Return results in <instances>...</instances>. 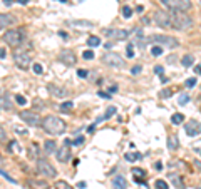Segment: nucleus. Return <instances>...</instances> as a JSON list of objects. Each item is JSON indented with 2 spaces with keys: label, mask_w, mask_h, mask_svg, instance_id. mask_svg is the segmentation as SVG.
<instances>
[{
  "label": "nucleus",
  "mask_w": 201,
  "mask_h": 189,
  "mask_svg": "<svg viewBox=\"0 0 201 189\" xmlns=\"http://www.w3.org/2000/svg\"><path fill=\"white\" fill-rule=\"evenodd\" d=\"M40 126L47 134H52V136H61V134L66 132V122L61 117H55V116L44 117Z\"/></svg>",
  "instance_id": "f257e3e1"
},
{
  "label": "nucleus",
  "mask_w": 201,
  "mask_h": 189,
  "mask_svg": "<svg viewBox=\"0 0 201 189\" xmlns=\"http://www.w3.org/2000/svg\"><path fill=\"white\" fill-rule=\"evenodd\" d=\"M171 17H173V29L176 30H188L193 25V19L186 15L184 12H174Z\"/></svg>",
  "instance_id": "f03ea898"
},
{
  "label": "nucleus",
  "mask_w": 201,
  "mask_h": 189,
  "mask_svg": "<svg viewBox=\"0 0 201 189\" xmlns=\"http://www.w3.org/2000/svg\"><path fill=\"white\" fill-rule=\"evenodd\" d=\"M161 4L171 12H186L191 9V0H161Z\"/></svg>",
  "instance_id": "7ed1b4c3"
},
{
  "label": "nucleus",
  "mask_w": 201,
  "mask_h": 189,
  "mask_svg": "<svg viewBox=\"0 0 201 189\" xmlns=\"http://www.w3.org/2000/svg\"><path fill=\"white\" fill-rule=\"evenodd\" d=\"M37 172L42 174V176L47 178V179H54L57 176L55 167H54L49 161H45V159H42V157L37 159Z\"/></svg>",
  "instance_id": "20e7f679"
},
{
  "label": "nucleus",
  "mask_w": 201,
  "mask_h": 189,
  "mask_svg": "<svg viewBox=\"0 0 201 189\" xmlns=\"http://www.w3.org/2000/svg\"><path fill=\"white\" fill-rule=\"evenodd\" d=\"M2 39L7 42V45H10V47H19L22 42H24V35H22V32L17 30V29H12V30L4 32Z\"/></svg>",
  "instance_id": "39448f33"
},
{
  "label": "nucleus",
  "mask_w": 201,
  "mask_h": 189,
  "mask_svg": "<svg viewBox=\"0 0 201 189\" xmlns=\"http://www.w3.org/2000/svg\"><path fill=\"white\" fill-rule=\"evenodd\" d=\"M153 19H154L156 25L161 27V29H173V17H171L168 12L156 10L154 14H153Z\"/></svg>",
  "instance_id": "423d86ee"
},
{
  "label": "nucleus",
  "mask_w": 201,
  "mask_h": 189,
  "mask_svg": "<svg viewBox=\"0 0 201 189\" xmlns=\"http://www.w3.org/2000/svg\"><path fill=\"white\" fill-rule=\"evenodd\" d=\"M148 42H154V44H159V45H168L169 49H174V47L179 45V42L176 40L174 37L163 35V34H153Z\"/></svg>",
  "instance_id": "0eeeda50"
},
{
  "label": "nucleus",
  "mask_w": 201,
  "mask_h": 189,
  "mask_svg": "<svg viewBox=\"0 0 201 189\" xmlns=\"http://www.w3.org/2000/svg\"><path fill=\"white\" fill-rule=\"evenodd\" d=\"M102 62L106 64V65L116 67V69H124V67H126L124 59L119 55V54H114V52H107V54H104V55H102Z\"/></svg>",
  "instance_id": "6e6552de"
},
{
  "label": "nucleus",
  "mask_w": 201,
  "mask_h": 189,
  "mask_svg": "<svg viewBox=\"0 0 201 189\" xmlns=\"http://www.w3.org/2000/svg\"><path fill=\"white\" fill-rule=\"evenodd\" d=\"M14 62H15V65L22 70H27L32 64V59H30V54L29 52H24V50H17L14 54Z\"/></svg>",
  "instance_id": "1a4fd4ad"
},
{
  "label": "nucleus",
  "mask_w": 201,
  "mask_h": 189,
  "mask_svg": "<svg viewBox=\"0 0 201 189\" xmlns=\"http://www.w3.org/2000/svg\"><path fill=\"white\" fill-rule=\"evenodd\" d=\"M102 34L106 37H109L111 40H126L129 37V32L122 30V29H104Z\"/></svg>",
  "instance_id": "9d476101"
},
{
  "label": "nucleus",
  "mask_w": 201,
  "mask_h": 189,
  "mask_svg": "<svg viewBox=\"0 0 201 189\" xmlns=\"http://www.w3.org/2000/svg\"><path fill=\"white\" fill-rule=\"evenodd\" d=\"M19 116H20V119L27 126H40L42 124V119L39 117L35 112H32V111H22Z\"/></svg>",
  "instance_id": "9b49d317"
},
{
  "label": "nucleus",
  "mask_w": 201,
  "mask_h": 189,
  "mask_svg": "<svg viewBox=\"0 0 201 189\" xmlns=\"http://www.w3.org/2000/svg\"><path fill=\"white\" fill-rule=\"evenodd\" d=\"M59 60L64 64V65L67 67H72L76 65V62H77V57H76V54H74L72 50H61V54H59Z\"/></svg>",
  "instance_id": "f8f14e48"
},
{
  "label": "nucleus",
  "mask_w": 201,
  "mask_h": 189,
  "mask_svg": "<svg viewBox=\"0 0 201 189\" xmlns=\"http://www.w3.org/2000/svg\"><path fill=\"white\" fill-rule=\"evenodd\" d=\"M67 146H69V144L64 142V146L57 147V151H55V156L61 162H69V161H71V149L67 147Z\"/></svg>",
  "instance_id": "ddd939ff"
},
{
  "label": "nucleus",
  "mask_w": 201,
  "mask_h": 189,
  "mask_svg": "<svg viewBox=\"0 0 201 189\" xmlns=\"http://www.w3.org/2000/svg\"><path fill=\"white\" fill-rule=\"evenodd\" d=\"M184 131H186V134H188V136L195 137V136L201 134V124L198 122V121H189V122H186Z\"/></svg>",
  "instance_id": "4468645a"
},
{
  "label": "nucleus",
  "mask_w": 201,
  "mask_h": 189,
  "mask_svg": "<svg viewBox=\"0 0 201 189\" xmlns=\"http://www.w3.org/2000/svg\"><path fill=\"white\" fill-rule=\"evenodd\" d=\"M47 89L50 91V94L54 96V97H61L62 99V97H66L67 94H69L64 87H57V86H54V84H49V86H47Z\"/></svg>",
  "instance_id": "2eb2a0df"
},
{
  "label": "nucleus",
  "mask_w": 201,
  "mask_h": 189,
  "mask_svg": "<svg viewBox=\"0 0 201 189\" xmlns=\"http://www.w3.org/2000/svg\"><path fill=\"white\" fill-rule=\"evenodd\" d=\"M67 25L76 29H92V22L89 20H67Z\"/></svg>",
  "instance_id": "dca6fc26"
},
{
  "label": "nucleus",
  "mask_w": 201,
  "mask_h": 189,
  "mask_svg": "<svg viewBox=\"0 0 201 189\" xmlns=\"http://www.w3.org/2000/svg\"><path fill=\"white\" fill-rule=\"evenodd\" d=\"M128 188V181L124 176H116L112 181V189H126Z\"/></svg>",
  "instance_id": "f3484780"
},
{
  "label": "nucleus",
  "mask_w": 201,
  "mask_h": 189,
  "mask_svg": "<svg viewBox=\"0 0 201 189\" xmlns=\"http://www.w3.org/2000/svg\"><path fill=\"white\" fill-rule=\"evenodd\" d=\"M27 186H29V189H49V184L45 183V181H32V179H29V183H27Z\"/></svg>",
  "instance_id": "a211bd4d"
},
{
  "label": "nucleus",
  "mask_w": 201,
  "mask_h": 189,
  "mask_svg": "<svg viewBox=\"0 0 201 189\" xmlns=\"http://www.w3.org/2000/svg\"><path fill=\"white\" fill-rule=\"evenodd\" d=\"M179 147V139L176 134H171L169 137H168V149L169 151H176V149Z\"/></svg>",
  "instance_id": "6ab92c4d"
},
{
  "label": "nucleus",
  "mask_w": 201,
  "mask_h": 189,
  "mask_svg": "<svg viewBox=\"0 0 201 189\" xmlns=\"http://www.w3.org/2000/svg\"><path fill=\"white\" fill-rule=\"evenodd\" d=\"M193 64H195V55L193 54H184L181 57V65L183 67H191Z\"/></svg>",
  "instance_id": "aec40b11"
},
{
  "label": "nucleus",
  "mask_w": 201,
  "mask_h": 189,
  "mask_svg": "<svg viewBox=\"0 0 201 189\" xmlns=\"http://www.w3.org/2000/svg\"><path fill=\"white\" fill-rule=\"evenodd\" d=\"M10 24H14V19H12L9 14H0V27H2V29L9 27Z\"/></svg>",
  "instance_id": "412c9836"
},
{
  "label": "nucleus",
  "mask_w": 201,
  "mask_h": 189,
  "mask_svg": "<svg viewBox=\"0 0 201 189\" xmlns=\"http://www.w3.org/2000/svg\"><path fill=\"white\" fill-rule=\"evenodd\" d=\"M0 102H2V109H4V111H10V109H12V104H10V101H9V96H7L5 92H2Z\"/></svg>",
  "instance_id": "4be33fe9"
},
{
  "label": "nucleus",
  "mask_w": 201,
  "mask_h": 189,
  "mask_svg": "<svg viewBox=\"0 0 201 189\" xmlns=\"http://www.w3.org/2000/svg\"><path fill=\"white\" fill-rule=\"evenodd\" d=\"M57 149H55V142L54 141H45V144H44V152L45 154H52V152H55Z\"/></svg>",
  "instance_id": "5701e85b"
},
{
  "label": "nucleus",
  "mask_w": 201,
  "mask_h": 189,
  "mask_svg": "<svg viewBox=\"0 0 201 189\" xmlns=\"http://www.w3.org/2000/svg\"><path fill=\"white\" fill-rule=\"evenodd\" d=\"M169 179L173 181V184H174V188L184 189V184H183V181H181V178L178 176V174H169Z\"/></svg>",
  "instance_id": "b1692460"
},
{
  "label": "nucleus",
  "mask_w": 201,
  "mask_h": 189,
  "mask_svg": "<svg viewBox=\"0 0 201 189\" xmlns=\"http://www.w3.org/2000/svg\"><path fill=\"white\" fill-rule=\"evenodd\" d=\"M126 161H129V162H134V161H138V159H143V154L141 152H126Z\"/></svg>",
  "instance_id": "393cba45"
},
{
  "label": "nucleus",
  "mask_w": 201,
  "mask_h": 189,
  "mask_svg": "<svg viewBox=\"0 0 201 189\" xmlns=\"http://www.w3.org/2000/svg\"><path fill=\"white\" fill-rule=\"evenodd\" d=\"M183 121H184V116H183L181 112H176V114H173V116H171V122L174 124V126L181 124Z\"/></svg>",
  "instance_id": "a878e982"
},
{
  "label": "nucleus",
  "mask_w": 201,
  "mask_h": 189,
  "mask_svg": "<svg viewBox=\"0 0 201 189\" xmlns=\"http://www.w3.org/2000/svg\"><path fill=\"white\" fill-rule=\"evenodd\" d=\"M74 107V102H71V101H67V102H62L61 106H59V109H61L62 112H69L71 109Z\"/></svg>",
  "instance_id": "bb28decb"
},
{
  "label": "nucleus",
  "mask_w": 201,
  "mask_h": 189,
  "mask_svg": "<svg viewBox=\"0 0 201 189\" xmlns=\"http://www.w3.org/2000/svg\"><path fill=\"white\" fill-rule=\"evenodd\" d=\"M87 45H91V47H97V45H101V39H99V37H96V35L89 37V39H87Z\"/></svg>",
  "instance_id": "cd10ccee"
},
{
  "label": "nucleus",
  "mask_w": 201,
  "mask_h": 189,
  "mask_svg": "<svg viewBox=\"0 0 201 189\" xmlns=\"http://www.w3.org/2000/svg\"><path fill=\"white\" fill-rule=\"evenodd\" d=\"M151 55H153V57L163 55V47H161V45H154L153 49H151Z\"/></svg>",
  "instance_id": "c85d7f7f"
},
{
  "label": "nucleus",
  "mask_w": 201,
  "mask_h": 189,
  "mask_svg": "<svg viewBox=\"0 0 201 189\" xmlns=\"http://www.w3.org/2000/svg\"><path fill=\"white\" fill-rule=\"evenodd\" d=\"M55 189H74L71 184H67L66 181H57L55 183Z\"/></svg>",
  "instance_id": "c756f323"
},
{
  "label": "nucleus",
  "mask_w": 201,
  "mask_h": 189,
  "mask_svg": "<svg viewBox=\"0 0 201 189\" xmlns=\"http://www.w3.org/2000/svg\"><path fill=\"white\" fill-rule=\"evenodd\" d=\"M116 111H117V109L114 107V106H111V107H107V109H106V112H104V116H102V117H104V119H109L111 116H114V114H116Z\"/></svg>",
  "instance_id": "7c9ffc66"
},
{
  "label": "nucleus",
  "mask_w": 201,
  "mask_h": 189,
  "mask_svg": "<svg viewBox=\"0 0 201 189\" xmlns=\"http://www.w3.org/2000/svg\"><path fill=\"white\" fill-rule=\"evenodd\" d=\"M154 186H156V189H169L168 183H166V181H163V179H158V181L154 183Z\"/></svg>",
  "instance_id": "2f4dec72"
},
{
  "label": "nucleus",
  "mask_w": 201,
  "mask_h": 189,
  "mask_svg": "<svg viewBox=\"0 0 201 189\" xmlns=\"http://www.w3.org/2000/svg\"><path fill=\"white\" fill-rule=\"evenodd\" d=\"M188 102H189V96H188V94H181L179 99H178V104H179V106H184V104H188Z\"/></svg>",
  "instance_id": "473e14b6"
},
{
  "label": "nucleus",
  "mask_w": 201,
  "mask_h": 189,
  "mask_svg": "<svg viewBox=\"0 0 201 189\" xmlns=\"http://www.w3.org/2000/svg\"><path fill=\"white\" fill-rule=\"evenodd\" d=\"M133 15V9H131V7H122V17L124 19H129V17Z\"/></svg>",
  "instance_id": "72a5a7b5"
},
{
  "label": "nucleus",
  "mask_w": 201,
  "mask_h": 189,
  "mask_svg": "<svg viewBox=\"0 0 201 189\" xmlns=\"http://www.w3.org/2000/svg\"><path fill=\"white\" fill-rule=\"evenodd\" d=\"M82 59H86V60H92V59H94V52L92 50H84Z\"/></svg>",
  "instance_id": "f704fd0d"
},
{
  "label": "nucleus",
  "mask_w": 201,
  "mask_h": 189,
  "mask_svg": "<svg viewBox=\"0 0 201 189\" xmlns=\"http://www.w3.org/2000/svg\"><path fill=\"white\" fill-rule=\"evenodd\" d=\"M196 77H189V79H186V82H184V86L186 87H195L196 86Z\"/></svg>",
  "instance_id": "c9c22d12"
},
{
  "label": "nucleus",
  "mask_w": 201,
  "mask_h": 189,
  "mask_svg": "<svg viewBox=\"0 0 201 189\" xmlns=\"http://www.w3.org/2000/svg\"><path fill=\"white\" fill-rule=\"evenodd\" d=\"M131 172H133L134 176H141V178H144V176H146L144 171H143V169H139V167H133V169H131Z\"/></svg>",
  "instance_id": "e433bc0d"
},
{
  "label": "nucleus",
  "mask_w": 201,
  "mask_h": 189,
  "mask_svg": "<svg viewBox=\"0 0 201 189\" xmlns=\"http://www.w3.org/2000/svg\"><path fill=\"white\" fill-rule=\"evenodd\" d=\"M126 55H128V59H133L136 54H134V50H133V44H129L128 45V49H126Z\"/></svg>",
  "instance_id": "4c0bfd02"
},
{
  "label": "nucleus",
  "mask_w": 201,
  "mask_h": 189,
  "mask_svg": "<svg viewBox=\"0 0 201 189\" xmlns=\"http://www.w3.org/2000/svg\"><path fill=\"white\" fill-rule=\"evenodd\" d=\"M15 101L20 104V106H25V104H27V99L24 97V96H20V94H19V96H15Z\"/></svg>",
  "instance_id": "58836bf2"
},
{
  "label": "nucleus",
  "mask_w": 201,
  "mask_h": 189,
  "mask_svg": "<svg viewBox=\"0 0 201 189\" xmlns=\"http://www.w3.org/2000/svg\"><path fill=\"white\" fill-rule=\"evenodd\" d=\"M82 142H84V136H79L77 139H74L72 141V146H81Z\"/></svg>",
  "instance_id": "ea45409f"
},
{
  "label": "nucleus",
  "mask_w": 201,
  "mask_h": 189,
  "mask_svg": "<svg viewBox=\"0 0 201 189\" xmlns=\"http://www.w3.org/2000/svg\"><path fill=\"white\" fill-rule=\"evenodd\" d=\"M97 96H99V97H102V99H111V92H102V91H99V92H97Z\"/></svg>",
  "instance_id": "a19ab883"
},
{
  "label": "nucleus",
  "mask_w": 201,
  "mask_h": 189,
  "mask_svg": "<svg viewBox=\"0 0 201 189\" xmlns=\"http://www.w3.org/2000/svg\"><path fill=\"white\" fill-rule=\"evenodd\" d=\"M2 176H4V178H5V179H7V181H10V183H12V184H15V183H17L15 179H14V178H10V176H9V174H7V172H5V171H4V169H2Z\"/></svg>",
  "instance_id": "79ce46f5"
},
{
  "label": "nucleus",
  "mask_w": 201,
  "mask_h": 189,
  "mask_svg": "<svg viewBox=\"0 0 201 189\" xmlns=\"http://www.w3.org/2000/svg\"><path fill=\"white\" fill-rule=\"evenodd\" d=\"M141 70H143V67H141V65H134L133 69H131V72H133L134 75H138V74H141Z\"/></svg>",
  "instance_id": "37998d69"
},
{
  "label": "nucleus",
  "mask_w": 201,
  "mask_h": 189,
  "mask_svg": "<svg viewBox=\"0 0 201 189\" xmlns=\"http://www.w3.org/2000/svg\"><path fill=\"white\" fill-rule=\"evenodd\" d=\"M34 72H35V74H42V72H44L40 64H34Z\"/></svg>",
  "instance_id": "c03bdc74"
},
{
  "label": "nucleus",
  "mask_w": 201,
  "mask_h": 189,
  "mask_svg": "<svg viewBox=\"0 0 201 189\" xmlns=\"http://www.w3.org/2000/svg\"><path fill=\"white\" fill-rule=\"evenodd\" d=\"M77 75L81 77V79H86V77L89 75V72H87V70H84V69H81V70H77Z\"/></svg>",
  "instance_id": "a18cd8bd"
},
{
  "label": "nucleus",
  "mask_w": 201,
  "mask_h": 189,
  "mask_svg": "<svg viewBox=\"0 0 201 189\" xmlns=\"http://www.w3.org/2000/svg\"><path fill=\"white\" fill-rule=\"evenodd\" d=\"M163 72H164V69L161 65H156L154 67V74H158V75H163Z\"/></svg>",
  "instance_id": "49530a36"
},
{
  "label": "nucleus",
  "mask_w": 201,
  "mask_h": 189,
  "mask_svg": "<svg viewBox=\"0 0 201 189\" xmlns=\"http://www.w3.org/2000/svg\"><path fill=\"white\" fill-rule=\"evenodd\" d=\"M0 139H2V142H5V129L2 127V131H0Z\"/></svg>",
  "instance_id": "de8ad7c7"
},
{
  "label": "nucleus",
  "mask_w": 201,
  "mask_h": 189,
  "mask_svg": "<svg viewBox=\"0 0 201 189\" xmlns=\"http://www.w3.org/2000/svg\"><path fill=\"white\" fill-rule=\"evenodd\" d=\"M169 96H171L169 91H163V92H161V97H169Z\"/></svg>",
  "instance_id": "09e8293b"
},
{
  "label": "nucleus",
  "mask_w": 201,
  "mask_h": 189,
  "mask_svg": "<svg viewBox=\"0 0 201 189\" xmlns=\"http://www.w3.org/2000/svg\"><path fill=\"white\" fill-rule=\"evenodd\" d=\"M5 49H2V50H0V59H2V60H4V59H5Z\"/></svg>",
  "instance_id": "8fccbe9b"
},
{
  "label": "nucleus",
  "mask_w": 201,
  "mask_h": 189,
  "mask_svg": "<svg viewBox=\"0 0 201 189\" xmlns=\"http://www.w3.org/2000/svg\"><path fill=\"white\" fill-rule=\"evenodd\" d=\"M195 72L201 75V64H200V65H196V67H195Z\"/></svg>",
  "instance_id": "3c124183"
},
{
  "label": "nucleus",
  "mask_w": 201,
  "mask_h": 189,
  "mask_svg": "<svg viewBox=\"0 0 201 189\" xmlns=\"http://www.w3.org/2000/svg\"><path fill=\"white\" fill-rule=\"evenodd\" d=\"M77 188L84 189V188H86V183H84V181H81V183H77Z\"/></svg>",
  "instance_id": "603ef678"
},
{
  "label": "nucleus",
  "mask_w": 201,
  "mask_h": 189,
  "mask_svg": "<svg viewBox=\"0 0 201 189\" xmlns=\"http://www.w3.org/2000/svg\"><path fill=\"white\" fill-rule=\"evenodd\" d=\"M143 10H144V7H143V5H138V7H136V12H139V14H141Z\"/></svg>",
  "instance_id": "864d4df0"
},
{
  "label": "nucleus",
  "mask_w": 201,
  "mask_h": 189,
  "mask_svg": "<svg viewBox=\"0 0 201 189\" xmlns=\"http://www.w3.org/2000/svg\"><path fill=\"white\" fill-rule=\"evenodd\" d=\"M117 91V86H111L109 87V92H116Z\"/></svg>",
  "instance_id": "5fc2aeb1"
},
{
  "label": "nucleus",
  "mask_w": 201,
  "mask_h": 189,
  "mask_svg": "<svg viewBox=\"0 0 201 189\" xmlns=\"http://www.w3.org/2000/svg\"><path fill=\"white\" fill-rule=\"evenodd\" d=\"M12 2H14V0H4V5L9 7V5H12Z\"/></svg>",
  "instance_id": "6e6d98bb"
},
{
  "label": "nucleus",
  "mask_w": 201,
  "mask_h": 189,
  "mask_svg": "<svg viewBox=\"0 0 201 189\" xmlns=\"http://www.w3.org/2000/svg\"><path fill=\"white\" fill-rule=\"evenodd\" d=\"M17 2H19V4H22V5H27V4H29V0H17Z\"/></svg>",
  "instance_id": "4d7b16f0"
},
{
  "label": "nucleus",
  "mask_w": 201,
  "mask_h": 189,
  "mask_svg": "<svg viewBox=\"0 0 201 189\" xmlns=\"http://www.w3.org/2000/svg\"><path fill=\"white\" fill-rule=\"evenodd\" d=\"M161 167H163V164H161V162H156V169H158V171H159Z\"/></svg>",
  "instance_id": "13d9d810"
}]
</instances>
